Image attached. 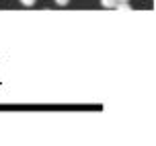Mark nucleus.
Masks as SVG:
<instances>
[{
  "label": "nucleus",
  "instance_id": "nucleus-2",
  "mask_svg": "<svg viewBox=\"0 0 156 146\" xmlns=\"http://www.w3.org/2000/svg\"><path fill=\"white\" fill-rule=\"evenodd\" d=\"M115 8H119V10H132V6H129V2H117Z\"/></svg>",
  "mask_w": 156,
  "mask_h": 146
},
{
  "label": "nucleus",
  "instance_id": "nucleus-5",
  "mask_svg": "<svg viewBox=\"0 0 156 146\" xmlns=\"http://www.w3.org/2000/svg\"><path fill=\"white\" fill-rule=\"evenodd\" d=\"M117 2H129V0H117Z\"/></svg>",
  "mask_w": 156,
  "mask_h": 146
},
{
  "label": "nucleus",
  "instance_id": "nucleus-1",
  "mask_svg": "<svg viewBox=\"0 0 156 146\" xmlns=\"http://www.w3.org/2000/svg\"><path fill=\"white\" fill-rule=\"evenodd\" d=\"M115 4H117V0H101V6L105 8H115Z\"/></svg>",
  "mask_w": 156,
  "mask_h": 146
},
{
  "label": "nucleus",
  "instance_id": "nucleus-3",
  "mask_svg": "<svg viewBox=\"0 0 156 146\" xmlns=\"http://www.w3.org/2000/svg\"><path fill=\"white\" fill-rule=\"evenodd\" d=\"M35 2H37V0H21L23 6H35Z\"/></svg>",
  "mask_w": 156,
  "mask_h": 146
},
{
  "label": "nucleus",
  "instance_id": "nucleus-4",
  "mask_svg": "<svg viewBox=\"0 0 156 146\" xmlns=\"http://www.w3.org/2000/svg\"><path fill=\"white\" fill-rule=\"evenodd\" d=\"M58 6H66V4H70V0H54Z\"/></svg>",
  "mask_w": 156,
  "mask_h": 146
}]
</instances>
